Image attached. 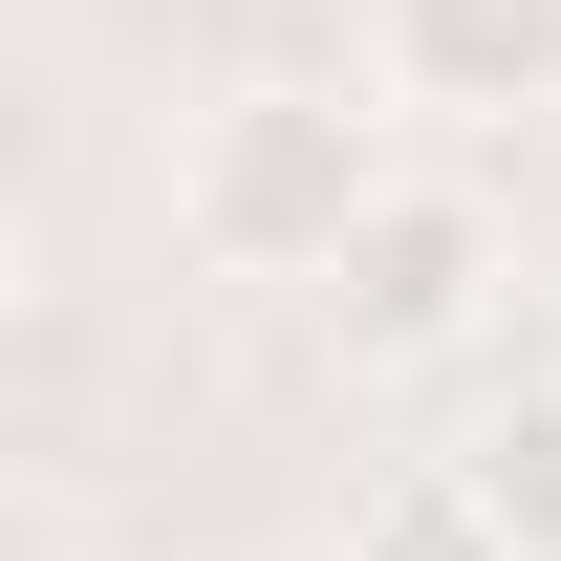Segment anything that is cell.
I'll return each mask as SVG.
<instances>
[{
	"mask_svg": "<svg viewBox=\"0 0 561 561\" xmlns=\"http://www.w3.org/2000/svg\"><path fill=\"white\" fill-rule=\"evenodd\" d=\"M346 561H496V518L454 496V454H411V476H367V518H346Z\"/></svg>",
	"mask_w": 561,
	"mask_h": 561,
	"instance_id": "5",
	"label": "cell"
},
{
	"mask_svg": "<svg viewBox=\"0 0 561 561\" xmlns=\"http://www.w3.org/2000/svg\"><path fill=\"white\" fill-rule=\"evenodd\" d=\"M0 324H22V238H0Z\"/></svg>",
	"mask_w": 561,
	"mask_h": 561,
	"instance_id": "6",
	"label": "cell"
},
{
	"mask_svg": "<svg viewBox=\"0 0 561 561\" xmlns=\"http://www.w3.org/2000/svg\"><path fill=\"white\" fill-rule=\"evenodd\" d=\"M454 496L496 518V561H561V367H518V389L454 432Z\"/></svg>",
	"mask_w": 561,
	"mask_h": 561,
	"instance_id": "4",
	"label": "cell"
},
{
	"mask_svg": "<svg viewBox=\"0 0 561 561\" xmlns=\"http://www.w3.org/2000/svg\"><path fill=\"white\" fill-rule=\"evenodd\" d=\"M367 87L432 130H518L561 108V0H367Z\"/></svg>",
	"mask_w": 561,
	"mask_h": 561,
	"instance_id": "3",
	"label": "cell"
},
{
	"mask_svg": "<svg viewBox=\"0 0 561 561\" xmlns=\"http://www.w3.org/2000/svg\"><path fill=\"white\" fill-rule=\"evenodd\" d=\"M389 195V87H216L195 151H173V238L216 280H324L346 260V216Z\"/></svg>",
	"mask_w": 561,
	"mask_h": 561,
	"instance_id": "1",
	"label": "cell"
},
{
	"mask_svg": "<svg viewBox=\"0 0 561 561\" xmlns=\"http://www.w3.org/2000/svg\"><path fill=\"white\" fill-rule=\"evenodd\" d=\"M496 280H518V216H496L476 173H411V151H389V195L346 216V260L302 280V302L346 324V367H454L496 324Z\"/></svg>",
	"mask_w": 561,
	"mask_h": 561,
	"instance_id": "2",
	"label": "cell"
}]
</instances>
